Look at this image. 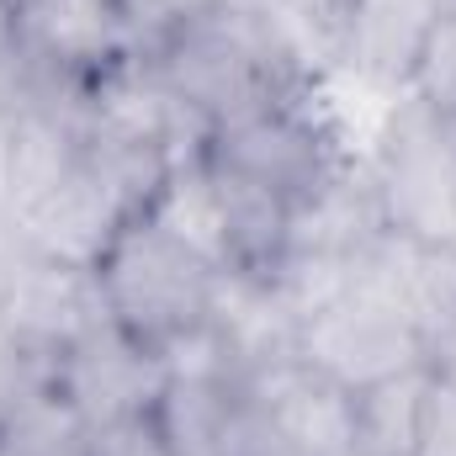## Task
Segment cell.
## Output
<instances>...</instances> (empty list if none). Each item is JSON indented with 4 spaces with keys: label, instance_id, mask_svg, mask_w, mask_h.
Wrapping results in <instances>:
<instances>
[{
    "label": "cell",
    "instance_id": "cell-9",
    "mask_svg": "<svg viewBox=\"0 0 456 456\" xmlns=\"http://www.w3.org/2000/svg\"><path fill=\"white\" fill-rule=\"evenodd\" d=\"M452 16V0H340L335 69L377 96H403Z\"/></svg>",
    "mask_w": 456,
    "mask_h": 456
},
{
    "label": "cell",
    "instance_id": "cell-24",
    "mask_svg": "<svg viewBox=\"0 0 456 456\" xmlns=\"http://www.w3.org/2000/svg\"><path fill=\"white\" fill-rule=\"evenodd\" d=\"M11 5H16V11H21V5H27V0H11Z\"/></svg>",
    "mask_w": 456,
    "mask_h": 456
},
{
    "label": "cell",
    "instance_id": "cell-2",
    "mask_svg": "<svg viewBox=\"0 0 456 456\" xmlns=\"http://www.w3.org/2000/svg\"><path fill=\"white\" fill-rule=\"evenodd\" d=\"M218 276L224 271H213L202 255H191L181 239H170L149 213L122 224V233L96 260V281H102L112 324L127 330L133 340L154 345L159 355L175 340L208 330Z\"/></svg>",
    "mask_w": 456,
    "mask_h": 456
},
{
    "label": "cell",
    "instance_id": "cell-1",
    "mask_svg": "<svg viewBox=\"0 0 456 456\" xmlns=\"http://www.w3.org/2000/svg\"><path fill=\"white\" fill-rule=\"evenodd\" d=\"M143 59L191 112H202L213 127L255 112V107L319 91V75L244 0L202 5L197 16L170 27L159 43H149Z\"/></svg>",
    "mask_w": 456,
    "mask_h": 456
},
{
    "label": "cell",
    "instance_id": "cell-15",
    "mask_svg": "<svg viewBox=\"0 0 456 456\" xmlns=\"http://www.w3.org/2000/svg\"><path fill=\"white\" fill-rule=\"evenodd\" d=\"M143 213L165 228L170 239H181L191 255H202L213 271H233L228 224H224V197H218V175H213L208 159H186V165H175Z\"/></svg>",
    "mask_w": 456,
    "mask_h": 456
},
{
    "label": "cell",
    "instance_id": "cell-23",
    "mask_svg": "<svg viewBox=\"0 0 456 456\" xmlns=\"http://www.w3.org/2000/svg\"><path fill=\"white\" fill-rule=\"evenodd\" d=\"M0 244H16V228L5 224V213H0Z\"/></svg>",
    "mask_w": 456,
    "mask_h": 456
},
{
    "label": "cell",
    "instance_id": "cell-25",
    "mask_svg": "<svg viewBox=\"0 0 456 456\" xmlns=\"http://www.w3.org/2000/svg\"><path fill=\"white\" fill-rule=\"evenodd\" d=\"M452 11H456V0H452Z\"/></svg>",
    "mask_w": 456,
    "mask_h": 456
},
{
    "label": "cell",
    "instance_id": "cell-10",
    "mask_svg": "<svg viewBox=\"0 0 456 456\" xmlns=\"http://www.w3.org/2000/svg\"><path fill=\"white\" fill-rule=\"evenodd\" d=\"M143 208L117 186L107 170H96L86 159V149H80L75 170L16 224V244L21 249H37L48 260H69V265H91L96 271V260L107 255V244Z\"/></svg>",
    "mask_w": 456,
    "mask_h": 456
},
{
    "label": "cell",
    "instance_id": "cell-12",
    "mask_svg": "<svg viewBox=\"0 0 456 456\" xmlns=\"http://www.w3.org/2000/svg\"><path fill=\"white\" fill-rule=\"evenodd\" d=\"M377 233H387L382 191L366 165V154L345 149L340 159L292 202L287 218V255H324V260H355Z\"/></svg>",
    "mask_w": 456,
    "mask_h": 456
},
{
    "label": "cell",
    "instance_id": "cell-13",
    "mask_svg": "<svg viewBox=\"0 0 456 456\" xmlns=\"http://www.w3.org/2000/svg\"><path fill=\"white\" fill-rule=\"evenodd\" d=\"M208 335L224 355V371L233 382H249L281 361H297V335L303 319L292 314V303L276 292L271 276L260 271H224L218 292H213V314H208Z\"/></svg>",
    "mask_w": 456,
    "mask_h": 456
},
{
    "label": "cell",
    "instance_id": "cell-14",
    "mask_svg": "<svg viewBox=\"0 0 456 456\" xmlns=\"http://www.w3.org/2000/svg\"><path fill=\"white\" fill-rule=\"evenodd\" d=\"M154 419L175 456H249V398L244 382L218 371L170 377Z\"/></svg>",
    "mask_w": 456,
    "mask_h": 456
},
{
    "label": "cell",
    "instance_id": "cell-21",
    "mask_svg": "<svg viewBox=\"0 0 456 456\" xmlns=\"http://www.w3.org/2000/svg\"><path fill=\"white\" fill-rule=\"evenodd\" d=\"M117 5H122V16L133 21L138 48H149V43H159L170 27H181L186 16H197V11L213 5V0H117Z\"/></svg>",
    "mask_w": 456,
    "mask_h": 456
},
{
    "label": "cell",
    "instance_id": "cell-19",
    "mask_svg": "<svg viewBox=\"0 0 456 456\" xmlns=\"http://www.w3.org/2000/svg\"><path fill=\"white\" fill-rule=\"evenodd\" d=\"M409 456H456V382H446L436 366H430V377H425L419 425H414V452Z\"/></svg>",
    "mask_w": 456,
    "mask_h": 456
},
{
    "label": "cell",
    "instance_id": "cell-16",
    "mask_svg": "<svg viewBox=\"0 0 456 456\" xmlns=\"http://www.w3.org/2000/svg\"><path fill=\"white\" fill-rule=\"evenodd\" d=\"M218 175V197H224V224H228V249H233V271H271L287 255V218L292 202L271 186H255L244 175H228L213 165Z\"/></svg>",
    "mask_w": 456,
    "mask_h": 456
},
{
    "label": "cell",
    "instance_id": "cell-4",
    "mask_svg": "<svg viewBox=\"0 0 456 456\" xmlns=\"http://www.w3.org/2000/svg\"><path fill=\"white\" fill-rule=\"evenodd\" d=\"M345 149L350 143L319 107V91H308V96H287V102L255 107L233 122H218L213 143H208V165L297 202Z\"/></svg>",
    "mask_w": 456,
    "mask_h": 456
},
{
    "label": "cell",
    "instance_id": "cell-7",
    "mask_svg": "<svg viewBox=\"0 0 456 456\" xmlns=\"http://www.w3.org/2000/svg\"><path fill=\"white\" fill-rule=\"evenodd\" d=\"M165 382H170V361L154 345L117 330L112 319L96 324L91 335H80L48 366V387L64 398V409L86 430L127 419V414H149L159 403Z\"/></svg>",
    "mask_w": 456,
    "mask_h": 456
},
{
    "label": "cell",
    "instance_id": "cell-17",
    "mask_svg": "<svg viewBox=\"0 0 456 456\" xmlns=\"http://www.w3.org/2000/svg\"><path fill=\"white\" fill-rule=\"evenodd\" d=\"M425 377H430V366H414L403 377H387V382L355 393V452L350 456H409L414 452Z\"/></svg>",
    "mask_w": 456,
    "mask_h": 456
},
{
    "label": "cell",
    "instance_id": "cell-5",
    "mask_svg": "<svg viewBox=\"0 0 456 456\" xmlns=\"http://www.w3.org/2000/svg\"><path fill=\"white\" fill-rule=\"evenodd\" d=\"M297 355L324 371L330 382H340L345 393L377 387L387 377H403L414 366H430V350L414 335V324L398 314V303L366 292L350 281L335 303H324L319 314L303 319Z\"/></svg>",
    "mask_w": 456,
    "mask_h": 456
},
{
    "label": "cell",
    "instance_id": "cell-11",
    "mask_svg": "<svg viewBox=\"0 0 456 456\" xmlns=\"http://www.w3.org/2000/svg\"><path fill=\"white\" fill-rule=\"evenodd\" d=\"M244 398H249V414L271 436L292 441L297 452H308V456L355 452V393H345L340 382L314 371L303 355L249 377Z\"/></svg>",
    "mask_w": 456,
    "mask_h": 456
},
{
    "label": "cell",
    "instance_id": "cell-6",
    "mask_svg": "<svg viewBox=\"0 0 456 456\" xmlns=\"http://www.w3.org/2000/svg\"><path fill=\"white\" fill-rule=\"evenodd\" d=\"M107 297L91 265L48 260L37 249H11L5 287H0V335L27 350L32 361L53 366L80 335L107 324Z\"/></svg>",
    "mask_w": 456,
    "mask_h": 456
},
{
    "label": "cell",
    "instance_id": "cell-20",
    "mask_svg": "<svg viewBox=\"0 0 456 456\" xmlns=\"http://www.w3.org/2000/svg\"><path fill=\"white\" fill-rule=\"evenodd\" d=\"M86 456H175L154 409L149 414H127V419H112V425H96L86 430Z\"/></svg>",
    "mask_w": 456,
    "mask_h": 456
},
{
    "label": "cell",
    "instance_id": "cell-22",
    "mask_svg": "<svg viewBox=\"0 0 456 456\" xmlns=\"http://www.w3.org/2000/svg\"><path fill=\"white\" fill-rule=\"evenodd\" d=\"M48 456H86V430H80V436H69V441H59Z\"/></svg>",
    "mask_w": 456,
    "mask_h": 456
},
{
    "label": "cell",
    "instance_id": "cell-18",
    "mask_svg": "<svg viewBox=\"0 0 456 456\" xmlns=\"http://www.w3.org/2000/svg\"><path fill=\"white\" fill-rule=\"evenodd\" d=\"M255 5L287 43L292 53L324 80L335 69V32H340V0H244Z\"/></svg>",
    "mask_w": 456,
    "mask_h": 456
},
{
    "label": "cell",
    "instance_id": "cell-8",
    "mask_svg": "<svg viewBox=\"0 0 456 456\" xmlns=\"http://www.w3.org/2000/svg\"><path fill=\"white\" fill-rule=\"evenodd\" d=\"M16 21H21V53L37 86H53V91H80L96 75L143 53L117 0H27Z\"/></svg>",
    "mask_w": 456,
    "mask_h": 456
},
{
    "label": "cell",
    "instance_id": "cell-3",
    "mask_svg": "<svg viewBox=\"0 0 456 456\" xmlns=\"http://www.w3.org/2000/svg\"><path fill=\"white\" fill-rule=\"evenodd\" d=\"M387 228L414 239H446L456 233V117L436 112L414 91L393 96L387 117L366 154Z\"/></svg>",
    "mask_w": 456,
    "mask_h": 456
}]
</instances>
